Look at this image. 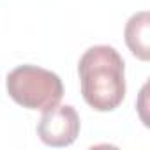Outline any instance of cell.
<instances>
[{
  "label": "cell",
  "instance_id": "cell-3",
  "mask_svg": "<svg viewBox=\"0 0 150 150\" xmlns=\"http://www.w3.org/2000/svg\"><path fill=\"white\" fill-rule=\"evenodd\" d=\"M80 115L69 104L51 106L44 110L39 124L37 134L44 145L50 146H67L76 141L80 134Z\"/></svg>",
  "mask_w": 150,
  "mask_h": 150
},
{
  "label": "cell",
  "instance_id": "cell-1",
  "mask_svg": "<svg viewBox=\"0 0 150 150\" xmlns=\"http://www.w3.org/2000/svg\"><path fill=\"white\" fill-rule=\"evenodd\" d=\"M125 64L120 53L106 44L88 48L78 64L81 94L96 111H113L125 97Z\"/></svg>",
  "mask_w": 150,
  "mask_h": 150
},
{
  "label": "cell",
  "instance_id": "cell-4",
  "mask_svg": "<svg viewBox=\"0 0 150 150\" xmlns=\"http://www.w3.org/2000/svg\"><path fill=\"white\" fill-rule=\"evenodd\" d=\"M124 35L131 53L146 62L150 58V14L146 11L132 14L125 25Z\"/></svg>",
  "mask_w": 150,
  "mask_h": 150
},
{
  "label": "cell",
  "instance_id": "cell-2",
  "mask_svg": "<svg viewBox=\"0 0 150 150\" xmlns=\"http://www.w3.org/2000/svg\"><path fill=\"white\" fill-rule=\"evenodd\" d=\"M7 94L9 97L27 110H48L57 106L64 96V85L58 74L37 67L20 65L7 74Z\"/></svg>",
  "mask_w": 150,
  "mask_h": 150
}]
</instances>
